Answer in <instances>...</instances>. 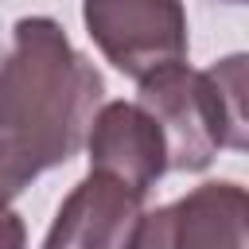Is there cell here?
I'll return each instance as SVG.
<instances>
[{"label":"cell","instance_id":"cell-4","mask_svg":"<svg viewBox=\"0 0 249 249\" xmlns=\"http://www.w3.org/2000/svg\"><path fill=\"white\" fill-rule=\"evenodd\" d=\"M132 249H249V198L241 183L214 179L140 218Z\"/></svg>","mask_w":249,"mask_h":249},{"label":"cell","instance_id":"cell-3","mask_svg":"<svg viewBox=\"0 0 249 249\" xmlns=\"http://www.w3.org/2000/svg\"><path fill=\"white\" fill-rule=\"evenodd\" d=\"M82 19L97 51L132 82L187 58L183 0H82Z\"/></svg>","mask_w":249,"mask_h":249},{"label":"cell","instance_id":"cell-6","mask_svg":"<svg viewBox=\"0 0 249 249\" xmlns=\"http://www.w3.org/2000/svg\"><path fill=\"white\" fill-rule=\"evenodd\" d=\"M144 198L109 175L89 171L58 206L43 249H132Z\"/></svg>","mask_w":249,"mask_h":249},{"label":"cell","instance_id":"cell-7","mask_svg":"<svg viewBox=\"0 0 249 249\" xmlns=\"http://www.w3.org/2000/svg\"><path fill=\"white\" fill-rule=\"evenodd\" d=\"M0 249H27V230H23V218L0 202Z\"/></svg>","mask_w":249,"mask_h":249},{"label":"cell","instance_id":"cell-5","mask_svg":"<svg viewBox=\"0 0 249 249\" xmlns=\"http://www.w3.org/2000/svg\"><path fill=\"white\" fill-rule=\"evenodd\" d=\"M86 148H89V171L117 179L140 198H148V191L167 171L163 132L136 101L97 105L86 132Z\"/></svg>","mask_w":249,"mask_h":249},{"label":"cell","instance_id":"cell-1","mask_svg":"<svg viewBox=\"0 0 249 249\" xmlns=\"http://www.w3.org/2000/svg\"><path fill=\"white\" fill-rule=\"evenodd\" d=\"M105 82L51 16H23L0 62V202L82 152Z\"/></svg>","mask_w":249,"mask_h":249},{"label":"cell","instance_id":"cell-2","mask_svg":"<svg viewBox=\"0 0 249 249\" xmlns=\"http://www.w3.org/2000/svg\"><path fill=\"white\" fill-rule=\"evenodd\" d=\"M136 105L163 132L167 171H202L218 148L245 152V54H230L210 70L163 66L140 82Z\"/></svg>","mask_w":249,"mask_h":249}]
</instances>
